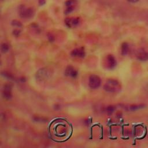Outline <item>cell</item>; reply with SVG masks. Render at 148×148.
I'll list each match as a JSON object with an SVG mask.
<instances>
[{
  "mask_svg": "<svg viewBox=\"0 0 148 148\" xmlns=\"http://www.w3.org/2000/svg\"><path fill=\"white\" fill-rule=\"evenodd\" d=\"M104 89L109 93L118 92L121 89L120 83L116 79H109L104 84Z\"/></svg>",
  "mask_w": 148,
  "mask_h": 148,
  "instance_id": "cell-2",
  "label": "cell"
},
{
  "mask_svg": "<svg viewBox=\"0 0 148 148\" xmlns=\"http://www.w3.org/2000/svg\"><path fill=\"white\" fill-rule=\"evenodd\" d=\"M0 49H1V52H3V53H6V52L9 50V47L8 45L6 44V43H3V44L1 45V48Z\"/></svg>",
  "mask_w": 148,
  "mask_h": 148,
  "instance_id": "cell-13",
  "label": "cell"
},
{
  "mask_svg": "<svg viewBox=\"0 0 148 148\" xmlns=\"http://www.w3.org/2000/svg\"><path fill=\"white\" fill-rule=\"evenodd\" d=\"M65 75L67 76H70L71 77H77V72L76 70H75V69L72 67L68 66L65 70Z\"/></svg>",
  "mask_w": 148,
  "mask_h": 148,
  "instance_id": "cell-10",
  "label": "cell"
},
{
  "mask_svg": "<svg viewBox=\"0 0 148 148\" xmlns=\"http://www.w3.org/2000/svg\"><path fill=\"white\" fill-rule=\"evenodd\" d=\"M20 81H22L23 82H25L26 81V79L25 77H22V78H20Z\"/></svg>",
  "mask_w": 148,
  "mask_h": 148,
  "instance_id": "cell-23",
  "label": "cell"
},
{
  "mask_svg": "<svg viewBox=\"0 0 148 148\" xmlns=\"http://www.w3.org/2000/svg\"><path fill=\"white\" fill-rule=\"evenodd\" d=\"M144 104H135V105H130L129 107V110L131 111H135L137 110L143 109L145 108Z\"/></svg>",
  "mask_w": 148,
  "mask_h": 148,
  "instance_id": "cell-12",
  "label": "cell"
},
{
  "mask_svg": "<svg viewBox=\"0 0 148 148\" xmlns=\"http://www.w3.org/2000/svg\"><path fill=\"white\" fill-rule=\"evenodd\" d=\"M13 34L16 36H18L20 35V31L18 30H15L13 31Z\"/></svg>",
  "mask_w": 148,
  "mask_h": 148,
  "instance_id": "cell-20",
  "label": "cell"
},
{
  "mask_svg": "<svg viewBox=\"0 0 148 148\" xmlns=\"http://www.w3.org/2000/svg\"><path fill=\"white\" fill-rule=\"evenodd\" d=\"M75 3L74 0H68L65 2V5L68 6H71Z\"/></svg>",
  "mask_w": 148,
  "mask_h": 148,
  "instance_id": "cell-18",
  "label": "cell"
},
{
  "mask_svg": "<svg viewBox=\"0 0 148 148\" xmlns=\"http://www.w3.org/2000/svg\"><path fill=\"white\" fill-rule=\"evenodd\" d=\"M45 4V0H39V4L40 5H43Z\"/></svg>",
  "mask_w": 148,
  "mask_h": 148,
  "instance_id": "cell-22",
  "label": "cell"
},
{
  "mask_svg": "<svg viewBox=\"0 0 148 148\" xmlns=\"http://www.w3.org/2000/svg\"><path fill=\"white\" fill-rule=\"evenodd\" d=\"M19 13L22 18H31L34 16V12L32 8L26 9L24 6H22L19 10Z\"/></svg>",
  "mask_w": 148,
  "mask_h": 148,
  "instance_id": "cell-4",
  "label": "cell"
},
{
  "mask_svg": "<svg viewBox=\"0 0 148 148\" xmlns=\"http://www.w3.org/2000/svg\"><path fill=\"white\" fill-rule=\"evenodd\" d=\"M74 11V7L73 6H68V8L67 9H66V11H65V13L67 15V14H68V13H70L71 12H72V11Z\"/></svg>",
  "mask_w": 148,
  "mask_h": 148,
  "instance_id": "cell-17",
  "label": "cell"
},
{
  "mask_svg": "<svg viewBox=\"0 0 148 148\" xmlns=\"http://www.w3.org/2000/svg\"><path fill=\"white\" fill-rule=\"evenodd\" d=\"M71 55L74 57H84L85 56V52L83 47L75 49L71 52Z\"/></svg>",
  "mask_w": 148,
  "mask_h": 148,
  "instance_id": "cell-7",
  "label": "cell"
},
{
  "mask_svg": "<svg viewBox=\"0 0 148 148\" xmlns=\"http://www.w3.org/2000/svg\"><path fill=\"white\" fill-rule=\"evenodd\" d=\"M101 83V79L96 75H91L89 77V85L92 89H97L100 86Z\"/></svg>",
  "mask_w": 148,
  "mask_h": 148,
  "instance_id": "cell-3",
  "label": "cell"
},
{
  "mask_svg": "<svg viewBox=\"0 0 148 148\" xmlns=\"http://www.w3.org/2000/svg\"><path fill=\"white\" fill-rule=\"evenodd\" d=\"M106 65L107 68L112 70L116 67L117 61L115 57L112 54H108L106 58Z\"/></svg>",
  "mask_w": 148,
  "mask_h": 148,
  "instance_id": "cell-5",
  "label": "cell"
},
{
  "mask_svg": "<svg viewBox=\"0 0 148 148\" xmlns=\"http://www.w3.org/2000/svg\"><path fill=\"white\" fill-rule=\"evenodd\" d=\"M65 23L68 27H71L72 26H77L79 23V20L78 18H73L72 19L68 18L65 20Z\"/></svg>",
  "mask_w": 148,
  "mask_h": 148,
  "instance_id": "cell-9",
  "label": "cell"
},
{
  "mask_svg": "<svg viewBox=\"0 0 148 148\" xmlns=\"http://www.w3.org/2000/svg\"><path fill=\"white\" fill-rule=\"evenodd\" d=\"M50 135L57 141H64L70 137L72 132L71 127L65 120L59 119L52 122L50 126Z\"/></svg>",
  "mask_w": 148,
  "mask_h": 148,
  "instance_id": "cell-1",
  "label": "cell"
},
{
  "mask_svg": "<svg viewBox=\"0 0 148 148\" xmlns=\"http://www.w3.org/2000/svg\"><path fill=\"white\" fill-rule=\"evenodd\" d=\"M136 59L141 61H148V52L144 50L139 51L136 54Z\"/></svg>",
  "mask_w": 148,
  "mask_h": 148,
  "instance_id": "cell-6",
  "label": "cell"
},
{
  "mask_svg": "<svg viewBox=\"0 0 148 148\" xmlns=\"http://www.w3.org/2000/svg\"><path fill=\"white\" fill-rule=\"evenodd\" d=\"M11 86L10 84H6L5 86L4 91L3 92V97L5 99L9 100L12 98V94H11Z\"/></svg>",
  "mask_w": 148,
  "mask_h": 148,
  "instance_id": "cell-8",
  "label": "cell"
},
{
  "mask_svg": "<svg viewBox=\"0 0 148 148\" xmlns=\"http://www.w3.org/2000/svg\"><path fill=\"white\" fill-rule=\"evenodd\" d=\"M130 50V46L129 43L127 42H123L121 46V53L123 56H126L129 53Z\"/></svg>",
  "mask_w": 148,
  "mask_h": 148,
  "instance_id": "cell-11",
  "label": "cell"
},
{
  "mask_svg": "<svg viewBox=\"0 0 148 148\" xmlns=\"http://www.w3.org/2000/svg\"><path fill=\"white\" fill-rule=\"evenodd\" d=\"M139 0H127L128 2H130V3H132V4H135L136 3V2H139Z\"/></svg>",
  "mask_w": 148,
  "mask_h": 148,
  "instance_id": "cell-21",
  "label": "cell"
},
{
  "mask_svg": "<svg viewBox=\"0 0 148 148\" xmlns=\"http://www.w3.org/2000/svg\"><path fill=\"white\" fill-rule=\"evenodd\" d=\"M115 108L113 106H112V105H109V106H108L107 108L106 111L107 113L108 114V115H112L113 113L114 112V111H115Z\"/></svg>",
  "mask_w": 148,
  "mask_h": 148,
  "instance_id": "cell-14",
  "label": "cell"
},
{
  "mask_svg": "<svg viewBox=\"0 0 148 148\" xmlns=\"http://www.w3.org/2000/svg\"><path fill=\"white\" fill-rule=\"evenodd\" d=\"M12 25L13 26L18 27H20L22 26V23H20L18 20H13L12 22Z\"/></svg>",
  "mask_w": 148,
  "mask_h": 148,
  "instance_id": "cell-16",
  "label": "cell"
},
{
  "mask_svg": "<svg viewBox=\"0 0 148 148\" xmlns=\"http://www.w3.org/2000/svg\"><path fill=\"white\" fill-rule=\"evenodd\" d=\"M0 64H1V62H0Z\"/></svg>",
  "mask_w": 148,
  "mask_h": 148,
  "instance_id": "cell-24",
  "label": "cell"
},
{
  "mask_svg": "<svg viewBox=\"0 0 148 148\" xmlns=\"http://www.w3.org/2000/svg\"><path fill=\"white\" fill-rule=\"evenodd\" d=\"M47 36H48V39L49 40V41H50L51 42H53L54 41V37L53 35L51 34H49L47 35Z\"/></svg>",
  "mask_w": 148,
  "mask_h": 148,
  "instance_id": "cell-19",
  "label": "cell"
},
{
  "mask_svg": "<svg viewBox=\"0 0 148 148\" xmlns=\"http://www.w3.org/2000/svg\"><path fill=\"white\" fill-rule=\"evenodd\" d=\"M2 75L4 77H6V78L8 79H11V80L13 79V77L12 76V75L9 74V73L6 72H2Z\"/></svg>",
  "mask_w": 148,
  "mask_h": 148,
  "instance_id": "cell-15",
  "label": "cell"
}]
</instances>
